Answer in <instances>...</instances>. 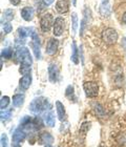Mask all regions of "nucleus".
<instances>
[{
	"label": "nucleus",
	"instance_id": "nucleus-13",
	"mask_svg": "<svg viewBox=\"0 0 126 147\" xmlns=\"http://www.w3.org/2000/svg\"><path fill=\"white\" fill-rule=\"evenodd\" d=\"M32 84V76L31 74L28 75H24L20 79V87H22L23 89H28Z\"/></svg>",
	"mask_w": 126,
	"mask_h": 147
},
{
	"label": "nucleus",
	"instance_id": "nucleus-24",
	"mask_svg": "<svg viewBox=\"0 0 126 147\" xmlns=\"http://www.w3.org/2000/svg\"><path fill=\"white\" fill-rule=\"evenodd\" d=\"M9 104V98L7 96H3L2 98H1V100H0V107H1V110L5 109Z\"/></svg>",
	"mask_w": 126,
	"mask_h": 147
},
{
	"label": "nucleus",
	"instance_id": "nucleus-11",
	"mask_svg": "<svg viewBox=\"0 0 126 147\" xmlns=\"http://www.w3.org/2000/svg\"><path fill=\"white\" fill-rule=\"evenodd\" d=\"M56 109H57V115H58L59 120L61 122H63L66 119V113H65L64 105L62 104L60 101H57L56 102Z\"/></svg>",
	"mask_w": 126,
	"mask_h": 147
},
{
	"label": "nucleus",
	"instance_id": "nucleus-10",
	"mask_svg": "<svg viewBox=\"0 0 126 147\" xmlns=\"http://www.w3.org/2000/svg\"><path fill=\"white\" fill-rule=\"evenodd\" d=\"M68 9H69V1L68 0H58L56 3V9L60 14H64V13L68 12Z\"/></svg>",
	"mask_w": 126,
	"mask_h": 147
},
{
	"label": "nucleus",
	"instance_id": "nucleus-18",
	"mask_svg": "<svg viewBox=\"0 0 126 147\" xmlns=\"http://www.w3.org/2000/svg\"><path fill=\"white\" fill-rule=\"evenodd\" d=\"M94 110H95L96 115L98 117H103L105 116V110H104V107L102 106L100 103H94Z\"/></svg>",
	"mask_w": 126,
	"mask_h": 147
},
{
	"label": "nucleus",
	"instance_id": "nucleus-28",
	"mask_svg": "<svg viewBox=\"0 0 126 147\" xmlns=\"http://www.w3.org/2000/svg\"><path fill=\"white\" fill-rule=\"evenodd\" d=\"M13 30V26L12 24L9 23V22H5V23H3V31L5 34H9Z\"/></svg>",
	"mask_w": 126,
	"mask_h": 147
},
{
	"label": "nucleus",
	"instance_id": "nucleus-22",
	"mask_svg": "<svg viewBox=\"0 0 126 147\" xmlns=\"http://www.w3.org/2000/svg\"><path fill=\"white\" fill-rule=\"evenodd\" d=\"M20 73L24 76V75H28V74L31 73V64H28V63H21L20 65Z\"/></svg>",
	"mask_w": 126,
	"mask_h": 147
},
{
	"label": "nucleus",
	"instance_id": "nucleus-34",
	"mask_svg": "<svg viewBox=\"0 0 126 147\" xmlns=\"http://www.w3.org/2000/svg\"><path fill=\"white\" fill-rule=\"evenodd\" d=\"M76 4H77V0H73V5L76 6Z\"/></svg>",
	"mask_w": 126,
	"mask_h": 147
},
{
	"label": "nucleus",
	"instance_id": "nucleus-14",
	"mask_svg": "<svg viewBox=\"0 0 126 147\" xmlns=\"http://www.w3.org/2000/svg\"><path fill=\"white\" fill-rule=\"evenodd\" d=\"M39 141L40 143H44V144H51L54 142V137L49 132H42L39 136Z\"/></svg>",
	"mask_w": 126,
	"mask_h": 147
},
{
	"label": "nucleus",
	"instance_id": "nucleus-1",
	"mask_svg": "<svg viewBox=\"0 0 126 147\" xmlns=\"http://www.w3.org/2000/svg\"><path fill=\"white\" fill-rule=\"evenodd\" d=\"M47 106H49V100L44 97H39V98L35 99L34 101L31 103L30 109L32 113H41L47 109Z\"/></svg>",
	"mask_w": 126,
	"mask_h": 147
},
{
	"label": "nucleus",
	"instance_id": "nucleus-5",
	"mask_svg": "<svg viewBox=\"0 0 126 147\" xmlns=\"http://www.w3.org/2000/svg\"><path fill=\"white\" fill-rule=\"evenodd\" d=\"M83 88H84V92H85L86 97L95 98L98 95L99 86L96 82H85L83 84Z\"/></svg>",
	"mask_w": 126,
	"mask_h": 147
},
{
	"label": "nucleus",
	"instance_id": "nucleus-20",
	"mask_svg": "<svg viewBox=\"0 0 126 147\" xmlns=\"http://www.w3.org/2000/svg\"><path fill=\"white\" fill-rule=\"evenodd\" d=\"M78 30V16L76 13L71 14V32L73 34H76V32Z\"/></svg>",
	"mask_w": 126,
	"mask_h": 147
},
{
	"label": "nucleus",
	"instance_id": "nucleus-3",
	"mask_svg": "<svg viewBox=\"0 0 126 147\" xmlns=\"http://www.w3.org/2000/svg\"><path fill=\"white\" fill-rule=\"evenodd\" d=\"M102 39L104 41L106 44H115V43L117 42L118 40V33L116 30L114 28H106L104 32H103V34H102Z\"/></svg>",
	"mask_w": 126,
	"mask_h": 147
},
{
	"label": "nucleus",
	"instance_id": "nucleus-4",
	"mask_svg": "<svg viewBox=\"0 0 126 147\" xmlns=\"http://www.w3.org/2000/svg\"><path fill=\"white\" fill-rule=\"evenodd\" d=\"M54 22L55 21H54V17H53L52 14H44L40 20V28L42 32H44V33L49 32L52 25L54 24Z\"/></svg>",
	"mask_w": 126,
	"mask_h": 147
},
{
	"label": "nucleus",
	"instance_id": "nucleus-29",
	"mask_svg": "<svg viewBox=\"0 0 126 147\" xmlns=\"http://www.w3.org/2000/svg\"><path fill=\"white\" fill-rule=\"evenodd\" d=\"M1 146L2 147H9L7 145V136L5 134L1 135Z\"/></svg>",
	"mask_w": 126,
	"mask_h": 147
},
{
	"label": "nucleus",
	"instance_id": "nucleus-19",
	"mask_svg": "<svg viewBox=\"0 0 126 147\" xmlns=\"http://www.w3.org/2000/svg\"><path fill=\"white\" fill-rule=\"evenodd\" d=\"M73 54H71V61L74 62L75 64H78L79 63V56H78V49H77V44L76 42H73Z\"/></svg>",
	"mask_w": 126,
	"mask_h": 147
},
{
	"label": "nucleus",
	"instance_id": "nucleus-8",
	"mask_svg": "<svg viewBox=\"0 0 126 147\" xmlns=\"http://www.w3.org/2000/svg\"><path fill=\"white\" fill-rule=\"evenodd\" d=\"M59 45V41L56 38H51L47 42V45H46V54L47 55H54L57 49H58Z\"/></svg>",
	"mask_w": 126,
	"mask_h": 147
},
{
	"label": "nucleus",
	"instance_id": "nucleus-15",
	"mask_svg": "<svg viewBox=\"0 0 126 147\" xmlns=\"http://www.w3.org/2000/svg\"><path fill=\"white\" fill-rule=\"evenodd\" d=\"M44 120H45V123L46 125L49 126V127H54L55 126V115L53 111H49V113H45V116H44Z\"/></svg>",
	"mask_w": 126,
	"mask_h": 147
},
{
	"label": "nucleus",
	"instance_id": "nucleus-17",
	"mask_svg": "<svg viewBox=\"0 0 126 147\" xmlns=\"http://www.w3.org/2000/svg\"><path fill=\"white\" fill-rule=\"evenodd\" d=\"M33 34V32H30V28H18V36L21 40H24L28 36H30Z\"/></svg>",
	"mask_w": 126,
	"mask_h": 147
},
{
	"label": "nucleus",
	"instance_id": "nucleus-2",
	"mask_svg": "<svg viewBox=\"0 0 126 147\" xmlns=\"http://www.w3.org/2000/svg\"><path fill=\"white\" fill-rule=\"evenodd\" d=\"M16 58L18 61L21 63H28L31 64L33 63V59H32L31 53L25 46H19L17 51H16Z\"/></svg>",
	"mask_w": 126,
	"mask_h": 147
},
{
	"label": "nucleus",
	"instance_id": "nucleus-31",
	"mask_svg": "<svg viewBox=\"0 0 126 147\" xmlns=\"http://www.w3.org/2000/svg\"><path fill=\"white\" fill-rule=\"evenodd\" d=\"M42 2L45 6H49V5H51L53 2H54V0H42Z\"/></svg>",
	"mask_w": 126,
	"mask_h": 147
},
{
	"label": "nucleus",
	"instance_id": "nucleus-35",
	"mask_svg": "<svg viewBox=\"0 0 126 147\" xmlns=\"http://www.w3.org/2000/svg\"><path fill=\"white\" fill-rule=\"evenodd\" d=\"M44 147H52V146H51V145H49V144H46V145H45V146H44Z\"/></svg>",
	"mask_w": 126,
	"mask_h": 147
},
{
	"label": "nucleus",
	"instance_id": "nucleus-30",
	"mask_svg": "<svg viewBox=\"0 0 126 147\" xmlns=\"http://www.w3.org/2000/svg\"><path fill=\"white\" fill-rule=\"evenodd\" d=\"M31 117H28V116H26V117H24L23 119L21 120V124L23 126L24 125H26V124H28V123H31Z\"/></svg>",
	"mask_w": 126,
	"mask_h": 147
},
{
	"label": "nucleus",
	"instance_id": "nucleus-12",
	"mask_svg": "<svg viewBox=\"0 0 126 147\" xmlns=\"http://www.w3.org/2000/svg\"><path fill=\"white\" fill-rule=\"evenodd\" d=\"M25 132L21 129H16L14 134H13V142H14V144H18L20 142H22L23 140L25 139Z\"/></svg>",
	"mask_w": 126,
	"mask_h": 147
},
{
	"label": "nucleus",
	"instance_id": "nucleus-27",
	"mask_svg": "<svg viewBox=\"0 0 126 147\" xmlns=\"http://www.w3.org/2000/svg\"><path fill=\"white\" fill-rule=\"evenodd\" d=\"M75 92H74V86L73 85H68L67 88H66V92H65V96L69 98V100H71V97L74 96Z\"/></svg>",
	"mask_w": 126,
	"mask_h": 147
},
{
	"label": "nucleus",
	"instance_id": "nucleus-6",
	"mask_svg": "<svg viewBox=\"0 0 126 147\" xmlns=\"http://www.w3.org/2000/svg\"><path fill=\"white\" fill-rule=\"evenodd\" d=\"M64 32V19L62 17H58L55 19L54 22V30H53V34L56 37L61 36Z\"/></svg>",
	"mask_w": 126,
	"mask_h": 147
},
{
	"label": "nucleus",
	"instance_id": "nucleus-21",
	"mask_svg": "<svg viewBox=\"0 0 126 147\" xmlns=\"http://www.w3.org/2000/svg\"><path fill=\"white\" fill-rule=\"evenodd\" d=\"M3 19H4L6 22L12 21L13 19H14V11L9 9H5V11L3 12Z\"/></svg>",
	"mask_w": 126,
	"mask_h": 147
},
{
	"label": "nucleus",
	"instance_id": "nucleus-26",
	"mask_svg": "<svg viewBox=\"0 0 126 147\" xmlns=\"http://www.w3.org/2000/svg\"><path fill=\"white\" fill-rule=\"evenodd\" d=\"M33 125H34L35 129H40L41 127H43V122L41 118L39 117H36L34 120H33Z\"/></svg>",
	"mask_w": 126,
	"mask_h": 147
},
{
	"label": "nucleus",
	"instance_id": "nucleus-9",
	"mask_svg": "<svg viewBox=\"0 0 126 147\" xmlns=\"http://www.w3.org/2000/svg\"><path fill=\"white\" fill-rule=\"evenodd\" d=\"M35 15V11L31 6H25L21 9V17L24 19L25 21H31L33 20Z\"/></svg>",
	"mask_w": 126,
	"mask_h": 147
},
{
	"label": "nucleus",
	"instance_id": "nucleus-16",
	"mask_svg": "<svg viewBox=\"0 0 126 147\" xmlns=\"http://www.w3.org/2000/svg\"><path fill=\"white\" fill-rule=\"evenodd\" d=\"M24 102V96L21 94H17V95L13 96V105L15 107H20Z\"/></svg>",
	"mask_w": 126,
	"mask_h": 147
},
{
	"label": "nucleus",
	"instance_id": "nucleus-7",
	"mask_svg": "<svg viewBox=\"0 0 126 147\" xmlns=\"http://www.w3.org/2000/svg\"><path fill=\"white\" fill-rule=\"evenodd\" d=\"M59 76V68L57 66V64L52 63L49 66V79L52 83H56L58 80Z\"/></svg>",
	"mask_w": 126,
	"mask_h": 147
},
{
	"label": "nucleus",
	"instance_id": "nucleus-23",
	"mask_svg": "<svg viewBox=\"0 0 126 147\" xmlns=\"http://www.w3.org/2000/svg\"><path fill=\"white\" fill-rule=\"evenodd\" d=\"M13 56V49L11 47H6V49H3L2 52H1V57L5 59H9Z\"/></svg>",
	"mask_w": 126,
	"mask_h": 147
},
{
	"label": "nucleus",
	"instance_id": "nucleus-33",
	"mask_svg": "<svg viewBox=\"0 0 126 147\" xmlns=\"http://www.w3.org/2000/svg\"><path fill=\"white\" fill-rule=\"evenodd\" d=\"M122 22H123V23H125V24H126V12L124 13L123 16H122Z\"/></svg>",
	"mask_w": 126,
	"mask_h": 147
},
{
	"label": "nucleus",
	"instance_id": "nucleus-32",
	"mask_svg": "<svg viewBox=\"0 0 126 147\" xmlns=\"http://www.w3.org/2000/svg\"><path fill=\"white\" fill-rule=\"evenodd\" d=\"M9 1H11V3L14 4V5H18L19 3H20V0H9Z\"/></svg>",
	"mask_w": 126,
	"mask_h": 147
},
{
	"label": "nucleus",
	"instance_id": "nucleus-25",
	"mask_svg": "<svg viewBox=\"0 0 126 147\" xmlns=\"http://www.w3.org/2000/svg\"><path fill=\"white\" fill-rule=\"evenodd\" d=\"M11 116H12V109H9V110L4 109V111L1 110V121L2 122L3 121L5 122L6 120H9L11 118Z\"/></svg>",
	"mask_w": 126,
	"mask_h": 147
}]
</instances>
